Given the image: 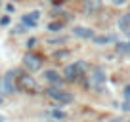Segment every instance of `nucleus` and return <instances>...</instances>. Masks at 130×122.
Instances as JSON below:
<instances>
[{"mask_svg":"<svg viewBox=\"0 0 130 122\" xmlns=\"http://www.w3.org/2000/svg\"><path fill=\"white\" fill-rule=\"evenodd\" d=\"M2 103H4V99H2V97H0V105H2Z\"/></svg>","mask_w":130,"mask_h":122,"instance_id":"5701e85b","label":"nucleus"},{"mask_svg":"<svg viewBox=\"0 0 130 122\" xmlns=\"http://www.w3.org/2000/svg\"><path fill=\"white\" fill-rule=\"evenodd\" d=\"M122 109H124V111H130V101H126L124 105H122Z\"/></svg>","mask_w":130,"mask_h":122,"instance_id":"412c9836","label":"nucleus"},{"mask_svg":"<svg viewBox=\"0 0 130 122\" xmlns=\"http://www.w3.org/2000/svg\"><path fill=\"white\" fill-rule=\"evenodd\" d=\"M119 27H121L122 29V31H124V33H128V31H130V13H126V15H122V19L121 21H119Z\"/></svg>","mask_w":130,"mask_h":122,"instance_id":"9b49d317","label":"nucleus"},{"mask_svg":"<svg viewBox=\"0 0 130 122\" xmlns=\"http://www.w3.org/2000/svg\"><path fill=\"white\" fill-rule=\"evenodd\" d=\"M46 94H48V97H52L57 103H71L73 101V95L69 92H63V90H57V88H48Z\"/></svg>","mask_w":130,"mask_h":122,"instance_id":"7ed1b4c3","label":"nucleus"},{"mask_svg":"<svg viewBox=\"0 0 130 122\" xmlns=\"http://www.w3.org/2000/svg\"><path fill=\"white\" fill-rule=\"evenodd\" d=\"M13 71H8L4 76V90H6V94H13L15 92V86H13Z\"/></svg>","mask_w":130,"mask_h":122,"instance_id":"423d86ee","label":"nucleus"},{"mask_svg":"<svg viewBox=\"0 0 130 122\" xmlns=\"http://www.w3.org/2000/svg\"><path fill=\"white\" fill-rule=\"evenodd\" d=\"M38 19H40V12H31V13H25V15L21 17L23 25L25 27H31V29H35L38 25Z\"/></svg>","mask_w":130,"mask_h":122,"instance_id":"39448f33","label":"nucleus"},{"mask_svg":"<svg viewBox=\"0 0 130 122\" xmlns=\"http://www.w3.org/2000/svg\"><path fill=\"white\" fill-rule=\"evenodd\" d=\"M52 116L56 118V120H65V116H67V114H65L63 111H52Z\"/></svg>","mask_w":130,"mask_h":122,"instance_id":"2eb2a0df","label":"nucleus"},{"mask_svg":"<svg viewBox=\"0 0 130 122\" xmlns=\"http://www.w3.org/2000/svg\"><path fill=\"white\" fill-rule=\"evenodd\" d=\"M73 33H75V36H78V38H94V31L88 29V27H75Z\"/></svg>","mask_w":130,"mask_h":122,"instance_id":"0eeeda50","label":"nucleus"},{"mask_svg":"<svg viewBox=\"0 0 130 122\" xmlns=\"http://www.w3.org/2000/svg\"><path fill=\"white\" fill-rule=\"evenodd\" d=\"M23 63L29 71H38L42 67V57L37 53H25L23 55Z\"/></svg>","mask_w":130,"mask_h":122,"instance_id":"20e7f679","label":"nucleus"},{"mask_svg":"<svg viewBox=\"0 0 130 122\" xmlns=\"http://www.w3.org/2000/svg\"><path fill=\"white\" fill-rule=\"evenodd\" d=\"M115 36L113 34H102V36H94V42L96 44H109V42H113Z\"/></svg>","mask_w":130,"mask_h":122,"instance_id":"9d476101","label":"nucleus"},{"mask_svg":"<svg viewBox=\"0 0 130 122\" xmlns=\"http://www.w3.org/2000/svg\"><path fill=\"white\" fill-rule=\"evenodd\" d=\"M48 31H52V33H59V31H61V23H59V21L50 23V25H48Z\"/></svg>","mask_w":130,"mask_h":122,"instance_id":"4468645a","label":"nucleus"},{"mask_svg":"<svg viewBox=\"0 0 130 122\" xmlns=\"http://www.w3.org/2000/svg\"><path fill=\"white\" fill-rule=\"evenodd\" d=\"M0 23H2V25H8V23H10V17H8V15L2 17V19H0Z\"/></svg>","mask_w":130,"mask_h":122,"instance_id":"a211bd4d","label":"nucleus"},{"mask_svg":"<svg viewBox=\"0 0 130 122\" xmlns=\"http://www.w3.org/2000/svg\"><path fill=\"white\" fill-rule=\"evenodd\" d=\"M103 82H105V71H103L102 67H94L92 73H90V80H88V84L100 92V90H102V86H103Z\"/></svg>","mask_w":130,"mask_h":122,"instance_id":"f03ea898","label":"nucleus"},{"mask_svg":"<svg viewBox=\"0 0 130 122\" xmlns=\"http://www.w3.org/2000/svg\"><path fill=\"white\" fill-rule=\"evenodd\" d=\"M21 82H23V86L25 88H31V90H37V82L32 80L31 76H23L21 78Z\"/></svg>","mask_w":130,"mask_h":122,"instance_id":"f8f14e48","label":"nucleus"},{"mask_svg":"<svg viewBox=\"0 0 130 122\" xmlns=\"http://www.w3.org/2000/svg\"><path fill=\"white\" fill-rule=\"evenodd\" d=\"M117 52L119 53H130V42H121V44H117Z\"/></svg>","mask_w":130,"mask_h":122,"instance_id":"ddd939ff","label":"nucleus"},{"mask_svg":"<svg viewBox=\"0 0 130 122\" xmlns=\"http://www.w3.org/2000/svg\"><path fill=\"white\" fill-rule=\"evenodd\" d=\"M0 122H4V116H2V114H0Z\"/></svg>","mask_w":130,"mask_h":122,"instance_id":"4be33fe9","label":"nucleus"},{"mask_svg":"<svg viewBox=\"0 0 130 122\" xmlns=\"http://www.w3.org/2000/svg\"><path fill=\"white\" fill-rule=\"evenodd\" d=\"M102 8V0H84V12H96Z\"/></svg>","mask_w":130,"mask_h":122,"instance_id":"1a4fd4ad","label":"nucleus"},{"mask_svg":"<svg viewBox=\"0 0 130 122\" xmlns=\"http://www.w3.org/2000/svg\"><path fill=\"white\" fill-rule=\"evenodd\" d=\"M6 10H8L10 13H12V12H15V8H13V4H8V6H6Z\"/></svg>","mask_w":130,"mask_h":122,"instance_id":"6ab92c4d","label":"nucleus"},{"mask_svg":"<svg viewBox=\"0 0 130 122\" xmlns=\"http://www.w3.org/2000/svg\"><path fill=\"white\" fill-rule=\"evenodd\" d=\"M128 122H130V120H128Z\"/></svg>","mask_w":130,"mask_h":122,"instance_id":"b1692460","label":"nucleus"},{"mask_svg":"<svg viewBox=\"0 0 130 122\" xmlns=\"http://www.w3.org/2000/svg\"><path fill=\"white\" fill-rule=\"evenodd\" d=\"M124 97L130 99V86H126V88H124Z\"/></svg>","mask_w":130,"mask_h":122,"instance_id":"f3484780","label":"nucleus"},{"mask_svg":"<svg viewBox=\"0 0 130 122\" xmlns=\"http://www.w3.org/2000/svg\"><path fill=\"white\" fill-rule=\"evenodd\" d=\"M84 71H86V63H84V61H75L73 65H67V67H65L63 76H65V80L75 82V80H78V76H80Z\"/></svg>","mask_w":130,"mask_h":122,"instance_id":"f257e3e1","label":"nucleus"},{"mask_svg":"<svg viewBox=\"0 0 130 122\" xmlns=\"http://www.w3.org/2000/svg\"><path fill=\"white\" fill-rule=\"evenodd\" d=\"M44 78H46L48 82H52V84H59V82H61L59 73H57V71H52V69L44 71Z\"/></svg>","mask_w":130,"mask_h":122,"instance_id":"6e6552de","label":"nucleus"},{"mask_svg":"<svg viewBox=\"0 0 130 122\" xmlns=\"http://www.w3.org/2000/svg\"><path fill=\"white\" fill-rule=\"evenodd\" d=\"M113 4L115 6H122V4H124V0H113Z\"/></svg>","mask_w":130,"mask_h":122,"instance_id":"aec40b11","label":"nucleus"},{"mask_svg":"<svg viewBox=\"0 0 130 122\" xmlns=\"http://www.w3.org/2000/svg\"><path fill=\"white\" fill-rule=\"evenodd\" d=\"M35 44H37V38H29L27 40V48H32Z\"/></svg>","mask_w":130,"mask_h":122,"instance_id":"dca6fc26","label":"nucleus"}]
</instances>
